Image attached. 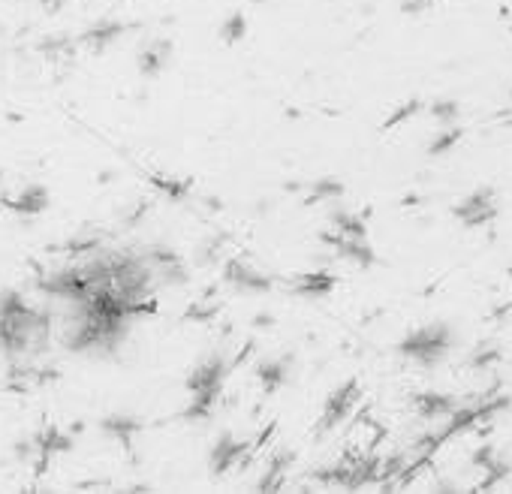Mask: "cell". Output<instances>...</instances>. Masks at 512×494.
I'll list each match as a JSON object with an SVG mask.
<instances>
[{"label": "cell", "instance_id": "52a82bcc", "mask_svg": "<svg viewBox=\"0 0 512 494\" xmlns=\"http://www.w3.org/2000/svg\"><path fill=\"white\" fill-rule=\"evenodd\" d=\"M46 205H49V193H46V187H40V184L28 187V190L13 202V208H16L19 214H40Z\"/></svg>", "mask_w": 512, "mask_h": 494}, {"label": "cell", "instance_id": "30bf717a", "mask_svg": "<svg viewBox=\"0 0 512 494\" xmlns=\"http://www.w3.org/2000/svg\"><path fill=\"white\" fill-rule=\"evenodd\" d=\"M431 118L440 124V127H449V124H458V115H461V106L455 100H434L428 106Z\"/></svg>", "mask_w": 512, "mask_h": 494}, {"label": "cell", "instance_id": "5bb4252c", "mask_svg": "<svg viewBox=\"0 0 512 494\" xmlns=\"http://www.w3.org/2000/svg\"><path fill=\"white\" fill-rule=\"evenodd\" d=\"M428 7V0H404V13H422Z\"/></svg>", "mask_w": 512, "mask_h": 494}, {"label": "cell", "instance_id": "3957f363", "mask_svg": "<svg viewBox=\"0 0 512 494\" xmlns=\"http://www.w3.org/2000/svg\"><path fill=\"white\" fill-rule=\"evenodd\" d=\"M356 401H359V383L356 380H347L344 386H338L326 401V410H323V419H320V434L332 431L341 419H347L353 413Z\"/></svg>", "mask_w": 512, "mask_h": 494}, {"label": "cell", "instance_id": "4fadbf2b", "mask_svg": "<svg viewBox=\"0 0 512 494\" xmlns=\"http://www.w3.org/2000/svg\"><path fill=\"white\" fill-rule=\"evenodd\" d=\"M494 455H497V449H494L491 443H482V446H476V449H473V455H470V464L482 470V467H485V464H488Z\"/></svg>", "mask_w": 512, "mask_h": 494}, {"label": "cell", "instance_id": "ba28073f", "mask_svg": "<svg viewBox=\"0 0 512 494\" xmlns=\"http://www.w3.org/2000/svg\"><path fill=\"white\" fill-rule=\"evenodd\" d=\"M500 359H503V353H500L497 344H479V347H473V353H470L467 362H470L473 371H488V368H494Z\"/></svg>", "mask_w": 512, "mask_h": 494}, {"label": "cell", "instance_id": "8fae6325", "mask_svg": "<svg viewBox=\"0 0 512 494\" xmlns=\"http://www.w3.org/2000/svg\"><path fill=\"white\" fill-rule=\"evenodd\" d=\"M419 112H422V100H407L404 106H398V109L383 121V130H395V127L407 124L410 118H416Z\"/></svg>", "mask_w": 512, "mask_h": 494}, {"label": "cell", "instance_id": "277c9868", "mask_svg": "<svg viewBox=\"0 0 512 494\" xmlns=\"http://www.w3.org/2000/svg\"><path fill=\"white\" fill-rule=\"evenodd\" d=\"M413 404H416L419 416H425V419H443L458 407V401L446 392H419L413 398Z\"/></svg>", "mask_w": 512, "mask_h": 494}, {"label": "cell", "instance_id": "9a60e30c", "mask_svg": "<svg viewBox=\"0 0 512 494\" xmlns=\"http://www.w3.org/2000/svg\"><path fill=\"white\" fill-rule=\"evenodd\" d=\"M509 314H512V302H503L500 308H494V311H491V317H494V320H506Z\"/></svg>", "mask_w": 512, "mask_h": 494}, {"label": "cell", "instance_id": "9c48e42d", "mask_svg": "<svg viewBox=\"0 0 512 494\" xmlns=\"http://www.w3.org/2000/svg\"><path fill=\"white\" fill-rule=\"evenodd\" d=\"M341 196H344V184H341V181H335V178H320V181L311 187L308 202H335V199H341Z\"/></svg>", "mask_w": 512, "mask_h": 494}, {"label": "cell", "instance_id": "2e32d148", "mask_svg": "<svg viewBox=\"0 0 512 494\" xmlns=\"http://www.w3.org/2000/svg\"><path fill=\"white\" fill-rule=\"evenodd\" d=\"M509 97H512V91H509Z\"/></svg>", "mask_w": 512, "mask_h": 494}, {"label": "cell", "instance_id": "6da1fadb", "mask_svg": "<svg viewBox=\"0 0 512 494\" xmlns=\"http://www.w3.org/2000/svg\"><path fill=\"white\" fill-rule=\"evenodd\" d=\"M452 347H455V329L449 323H428L422 329H413L398 344V353L422 368H434L452 353Z\"/></svg>", "mask_w": 512, "mask_h": 494}, {"label": "cell", "instance_id": "8992f818", "mask_svg": "<svg viewBox=\"0 0 512 494\" xmlns=\"http://www.w3.org/2000/svg\"><path fill=\"white\" fill-rule=\"evenodd\" d=\"M461 139H464V127L449 124V127H443V130L428 142V154H431V157H443V154L455 151V145H458Z\"/></svg>", "mask_w": 512, "mask_h": 494}, {"label": "cell", "instance_id": "5b68a950", "mask_svg": "<svg viewBox=\"0 0 512 494\" xmlns=\"http://www.w3.org/2000/svg\"><path fill=\"white\" fill-rule=\"evenodd\" d=\"M335 290V275L329 272H314V275H302L296 281V293L299 296H329Z\"/></svg>", "mask_w": 512, "mask_h": 494}, {"label": "cell", "instance_id": "7c38bea8", "mask_svg": "<svg viewBox=\"0 0 512 494\" xmlns=\"http://www.w3.org/2000/svg\"><path fill=\"white\" fill-rule=\"evenodd\" d=\"M220 34H223V40H226V43H238V40H241V37L247 34V19H244L241 13L229 16V19L223 22Z\"/></svg>", "mask_w": 512, "mask_h": 494}, {"label": "cell", "instance_id": "7a4b0ae2", "mask_svg": "<svg viewBox=\"0 0 512 494\" xmlns=\"http://www.w3.org/2000/svg\"><path fill=\"white\" fill-rule=\"evenodd\" d=\"M455 220L467 229H479L488 226L500 217V205H497V193L491 187H479L473 193H467L455 208H452Z\"/></svg>", "mask_w": 512, "mask_h": 494}]
</instances>
